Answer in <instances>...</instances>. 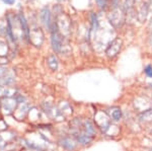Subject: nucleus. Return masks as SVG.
<instances>
[{"mask_svg":"<svg viewBox=\"0 0 152 151\" xmlns=\"http://www.w3.org/2000/svg\"><path fill=\"white\" fill-rule=\"evenodd\" d=\"M123 45V41L121 38H116L113 42L107 46V50H105V54L109 58H115L119 54L120 50Z\"/></svg>","mask_w":152,"mask_h":151,"instance_id":"f257e3e1","label":"nucleus"},{"mask_svg":"<svg viewBox=\"0 0 152 151\" xmlns=\"http://www.w3.org/2000/svg\"><path fill=\"white\" fill-rule=\"evenodd\" d=\"M51 43H52V48L56 53H60L62 50V36H61L60 33L58 31L57 24H56V28L52 30V35H51Z\"/></svg>","mask_w":152,"mask_h":151,"instance_id":"f03ea898","label":"nucleus"},{"mask_svg":"<svg viewBox=\"0 0 152 151\" xmlns=\"http://www.w3.org/2000/svg\"><path fill=\"white\" fill-rule=\"evenodd\" d=\"M41 20L42 23L45 24V26L48 30H52V24L53 23L51 21V11L48 7H44L41 10Z\"/></svg>","mask_w":152,"mask_h":151,"instance_id":"7ed1b4c3","label":"nucleus"},{"mask_svg":"<svg viewBox=\"0 0 152 151\" xmlns=\"http://www.w3.org/2000/svg\"><path fill=\"white\" fill-rule=\"evenodd\" d=\"M18 18H19L18 21H19L20 26H21V31H23L24 36H26V39L29 42V35H31V31H29L28 21H26V18H24V15L23 13H19Z\"/></svg>","mask_w":152,"mask_h":151,"instance_id":"20e7f679","label":"nucleus"},{"mask_svg":"<svg viewBox=\"0 0 152 151\" xmlns=\"http://www.w3.org/2000/svg\"><path fill=\"white\" fill-rule=\"evenodd\" d=\"M74 137L76 138L77 142H79L80 144L82 145H86V144H89L92 140V136H89L87 135L86 133H81V132H75L74 133Z\"/></svg>","mask_w":152,"mask_h":151,"instance_id":"39448f33","label":"nucleus"},{"mask_svg":"<svg viewBox=\"0 0 152 151\" xmlns=\"http://www.w3.org/2000/svg\"><path fill=\"white\" fill-rule=\"evenodd\" d=\"M16 103H18V101H16V99L5 98L3 103H2V108H3V109L5 112L7 111V113H11V112H13L14 109H15Z\"/></svg>","mask_w":152,"mask_h":151,"instance_id":"423d86ee","label":"nucleus"},{"mask_svg":"<svg viewBox=\"0 0 152 151\" xmlns=\"http://www.w3.org/2000/svg\"><path fill=\"white\" fill-rule=\"evenodd\" d=\"M47 64L51 70L56 71L58 69V59L55 55H50L47 59Z\"/></svg>","mask_w":152,"mask_h":151,"instance_id":"0eeeda50","label":"nucleus"},{"mask_svg":"<svg viewBox=\"0 0 152 151\" xmlns=\"http://www.w3.org/2000/svg\"><path fill=\"white\" fill-rule=\"evenodd\" d=\"M84 131H85V133L89 136L95 135V127H94V124H92V122H90V121L85 122L84 123Z\"/></svg>","mask_w":152,"mask_h":151,"instance_id":"6e6552de","label":"nucleus"},{"mask_svg":"<svg viewBox=\"0 0 152 151\" xmlns=\"http://www.w3.org/2000/svg\"><path fill=\"white\" fill-rule=\"evenodd\" d=\"M61 145L67 150H73L75 148V143L70 138H64L63 140H61Z\"/></svg>","mask_w":152,"mask_h":151,"instance_id":"1a4fd4ad","label":"nucleus"},{"mask_svg":"<svg viewBox=\"0 0 152 151\" xmlns=\"http://www.w3.org/2000/svg\"><path fill=\"white\" fill-rule=\"evenodd\" d=\"M111 117H112V119H113L114 121H116V122L120 121V120L122 119V111H121V109H120L119 108L114 109V111L112 112Z\"/></svg>","mask_w":152,"mask_h":151,"instance_id":"9d476101","label":"nucleus"},{"mask_svg":"<svg viewBox=\"0 0 152 151\" xmlns=\"http://www.w3.org/2000/svg\"><path fill=\"white\" fill-rule=\"evenodd\" d=\"M144 72H145V74L147 75V76L150 77V78H152V66H151V65H148V66H146L145 70H144Z\"/></svg>","mask_w":152,"mask_h":151,"instance_id":"9b49d317","label":"nucleus"},{"mask_svg":"<svg viewBox=\"0 0 152 151\" xmlns=\"http://www.w3.org/2000/svg\"><path fill=\"white\" fill-rule=\"evenodd\" d=\"M96 2L99 4V6L102 9H104L107 5V0H96Z\"/></svg>","mask_w":152,"mask_h":151,"instance_id":"f8f14e48","label":"nucleus"},{"mask_svg":"<svg viewBox=\"0 0 152 151\" xmlns=\"http://www.w3.org/2000/svg\"><path fill=\"white\" fill-rule=\"evenodd\" d=\"M2 2L7 4V5H12V4H14L15 0H2Z\"/></svg>","mask_w":152,"mask_h":151,"instance_id":"ddd939ff","label":"nucleus"},{"mask_svg":"<svg viewBox=\"0 0 152 151\" xmlns=\"http://www.w3.org/2000/svg\"><path fill=\"white\" fill-rule=\"evenodd\" d=\"M150 151H152V150H150Z\"/></svg>","mask_w":152,"mask_h":151,"instance_id":"4468645a","label":"nucleus"}]
</instances>
